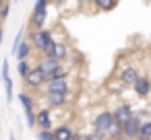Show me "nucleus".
I'll use <instances>...</instances> for the list:
<instances>
[{"label":"nucleus","mask_w":151,"mask_h":140,"mask_svg":"<svg viewBox=\"0 0 151 140\" xmlns=\"http://www.w3.org/2000/svg\"><path fill=\"white\" fill-rule=\"evenodd\" d=\"M50 0H37L33 4V11H31V17H29V27L31 31H37V29H44L46 25V19H48V9H50Z\"/></svg>","instance_id":"obj_1"},{"label":"nucleus","mask_w":151,"mask_h":140,"mask_svg":"<svg viewBox=\"0 0 151 140\" xmlns=\"http://www.w3.org/2000/svg\"><path fill=\"white\" fill-rule=\"evenodd\" d=\"M23 80H25V87H27V89H31V91H37V89L46 87V82H48L46 74H44L37 66H33V68L29 70V74H27Z\"/></svg>","instance_id":"obj_2"},{"label":"nucleus","mask_w":151,"mask_h":140,"mask_svg":"<svg viewBox=\"0 0 151 140\" xmlns=\"http://www.w3.org/2000/svg\"><path fill=\"white\" fill-rule=\"evenodd\" d=\"M141 124H143V113H134V115L122 126V136L128 138V140L141 136Z\"/></svg>","instance_id":"obj_3"},{"label":"nucleus","mask_w":151,"mask_h":140,"mask_svg":"<svg viewBox=\"0 0 151 140\" xmlns=\"http://www.w3.org/2000/svg\"><path fill=\"white\" fill-rule=\"evenodd\" d=\"M44 74H46V78H50L58 68H62L64 64L60 62V60H56V58H50V56H42L40 60H37V64H35Z\"/></svg>","instance_id":"obj_4"},{"label":"nucleus","mask_w":151,"mask_h":140,"mask_svg":"<svg viewBox=\"0 0 151 140\" xmlns=\"http://www.w3.org/2000/svg\"><path fill=\"white\" fill-rule=\"evenodd\" d=\"M19 101H21V105H23V109H25L27 126L33 128V126H35V115H37V111L33 109V97H31L29 93H21V95H19Z\"/></svg>","instance_id":"obj_5"},{"label":"nucleus","mask_w":151,"mask_h":140,"mask_svg":"<svg viewBox=\"0 0 151 140\" xmlns=\"http://www.w3.org/2000/svg\"><path fill=\"white\" fill-rule=\"evenodd\" d=\"M50 39H52V31H48V29H37V31H31L29 33V41H31V45L37 52H42Z\"/></svg>","instance_id":"obj_6"},{"label":"nucleus","mask_w":151,"mask_h":140,"mask_svg":"<svg viewBox=\"0 0 151 140\" xmlns=\"http://www.w3.org/2000/svg\"><path fill=\"white\" fill-rule=\"evenodd\" d=\"M112 115H114V122H118L120 126H124L134 115V109H132L130 103H120V105H116V109L112 111Z\"/></svg>","instance_id":"obj_7"},{"label":"nucleus","mask_w":151,"mask_h":140,"mask_svg":"<svg viewBox=\"0 0 151 140\" xmlns=\"http://www.w3.org/2000/svg\"><path fill=\"white\" fill-rule=\"evenodd\" d=\"M114 122V115H112V111H99L95 117H93V128L97 130V132H106L108 128H110V124Z\"/></svg>","instance_id":"obj_8"},{"label":"nucleus","mask_w":151,"mask_h":140,"mask_svg":"<svg viewBox=\"0 0 151 140\" xmlns=\"http://www.w3.org/2000/svg\"><path fill=\"white\" fill-rule=\"evenodd\" d=\"M139 76H141V74H139L137 66H126V68H122L120 74H118V78H120V82H122L124 87H132Z\"/></svg>","instance_id":"obj_9"},{"label":"nucleus","mask_w":151,"mask_h":140,"mask_svg":"<svg viewBox=\"0 0 151 140\" xmlns=\"http://www.w3.org/2000/svg\"><path fill=\"white\" fill-rule=\"evenodd\" d=\"M46 103L50 109L64 107L68 103V93H46Z\"/></svg>","instance_id":"obj_10"},{"label":"nucleus","mask_w":151,"mask_h":140,"mask_svg":"<svg viewBox=\"0 0 151 140\" xmlns=\"http://www.w3.org/2000/svg\"><path fill=\"white\" fill-rule=\"evenodd\" d=\"M132 89H134V93L139 97H149V93H151V78L149 76H139L134 80Z\"/></svg>","instance_id":"obj_11"},{"label":"nucleus","mask_w":151,"mask_h":140,"mask_svg":"<svg viewBox=\"0 0 151 140\" xmlns=\"http://www.w3.org/2000/svg\"><path fill=\"white\" fill-rule=\"evenodd\" d=\"M68 89L66 78H52L46 82V93H68Z\"/></svg>","instance_id":"obj_12"},{"label":"nucleus","mask_w":151,"mask_h":140,"mask_svg":"<svg viewBox=\"0 0 151 140\" xmlns=\"http://www.w3.org/2000/svg\"><path fill=\"white\" fill-rule=\"evenodd\" d=\"M35 126H37L40 130H52V113H50V109L37 111V115H35Z\"/></svg>","instance_id":"obj_13"},{"label":"nucleus","mask_w":151,"mask_h":140,"mask_svg":"<svg viewBox=\"0 0 151 140\" xmlns=\"http://www.w3.org/2000/svg\"><path fill=\"white\" fill-rule=\"evenodd\" d=\"M31 54H33V45H31V41L27 39H23V43L17 48V52H15V58H17V62L19 60H29L31 58Z\"/></svg>","instance_id":"obj_14"},{"label":"nucleus","mask_w":151,"mask_h":140,"mask_svg":"<svg viewBox=\"0 0 151 140\" xmlns=\"http://www.w3.org/2000/svg\"><path fill=\"white\" fill-rule=\"evenodd\" d=\"M52 132H54V140H75V130L70 126H58Z\"/></svg>","instance_id":"obj_15"},{"label":"nucleus","mask_w":151,"mask_h":140,"mask_svg":"<svg viewBox=\"0 0 151 140\" xmlns=\"http://www.w3.org/2000/svg\"><path fill=\"white\" fill-rule=\"evenodd\" d=\"M104 136H106L108 140H118V138L122 136V126H120L118 122H112V124H110V128L104 132Z\"/></svg>","instance_id":"obj_16"},{"label":"nucleus","mask_w":151,"mask_h":140,"mask_svg":"<svg viewBox=\"0 0 151 140\" xmlns=\"http://www.w3.org/2000/svg\"><path fill=\"white\" fill-rule=\"evenodd\" d=\"M91 2H93L95 11H104V13H108V11L116 9V4H118V0H91Z\"/></svg>","instance_id":"obj_17"},{"label":"nucleus","mask_w":151,"mask_h":140,"mask_svg":"<svg viewBox=\"0 0 151 140\" xmlns=\"http://www.w3.org/2000/svg\"><path fill=\"white\" fill-rule=\"evenodd\" d=\"M31 68H33V64H31L29 60H19V62H17V72H19L21 78H25V76L29 74Z\"/></svg>","instance_id":"obj_18"},{"label":"nucleus","mask_w":151,"mask_h":140,"mask_svg":"<svg viewBox=\"0 0 151 140\" xmlns=\"http://www.w3.org/2000/svg\"><path fill=\"white\" fill-rule=\"evenodd\" d=\"M68 48L64 45V43H56V52H54V58L56 60H60V62H64L66 58H68Z\"/></svg>","instance_id":"obj_19"},{"label":"nucleus","mask_w":151,"mask_h":140,"mask_svg":"<svg viewBox=\"0 0 151 140\" xmlns=\"http://www.w3.org/2000/svg\"><path fill=\"white\" fill-rule=\"evenodd\" d=\"M54 52H56V41H54V37H52L40 54H42V56H50V58H54Z\"/></svg>","instance_id":"obj_20"},{"label":"nucleus","mask_w":151,"mask_h":140,"mask_svg":"<svg viewBox=\"0 0 151 140\" xmlns=\"http://www.w3.org/2000/svg\"><path fill=\"white\" fill-rule=\"evenodd\" d=\"M2 82H4V89H6V101L11 103V101H13V80H11V76H9V78H4Z\"/></svg>","instance_id":"obj_21"},{"label":"nucleus","mask_w":151,"mask_h":140,"mask_svg":"<svg viewBox=\"0 0 151 140\" xmlns=\"http://www.w3.org/2000/svg\"><path fill=\"white\" fill-rule=\"evenodd\" d=\"M23 33H25V31L21 29V31L17 33V37H15V41H13V50H11V54H13V56H15V52H17V48H19L21 43H23Z\"/></svg>","instance_id":"obj_22"},{"label":"nucleus","mask_w":151,"mask_h":140,"mask_svg":"<svg viewBox=\"0 0 151 140\" xmlns=\"http://www.w3.org/2000/svg\"><path fill=\"white\" fill-rule=\"evenodd\" d=\"M37 140H54V132L52 130H40L37 132Z\"/></svg>","instance_id":"obj_23"},{"label":"nucleus","mask_w":151,"mask_h":140,"mask_svg":"<svg viewBox=\"0 0 151 140\" xmlns=\"http://www.w3.org/2000/svg\"><path fill=\"white\" fill-rule=\"evenodd\" d=\"M141 136H145V138H151V119L141 124Z\"/></svg>","instance_id":"obj_24"},{"label":"nucleus","mask_w":151,"mask_h":140,"mask_svg":"<svg viewBox=\"0 0 151 140\" xmlns=\"http://www.w3.org/2000/svg\"><path fill=\"white\" fill-rule=\"evenodd\" d=\"M9 13H11V4H9V0H6V4H4V9H2V13H0V19H9Z\"/></svg>","instance_id":"obj_25"},{"label":"nucleus","mask_w":151,"mask_h":140,"mask_svg":"<svg viewBox=\"0 0 151 140\" xmlns=\"http://www.w3.org/2000/svg\"><path fill=\"white\" fill-rule=\"evenodd\" d=\"M0 76H2V80H4V78H9V76H11V74H9V62H6V60H4V62H2V74H0Z\"/></svg>","instance_id":"obj_26"},{"label":"nucleus","mask_w":151,"mask_h":140,"mask_svg":"<svg viewBox=\"0 0 151 140\" xmlns=\"http://www.w3.org/2000/svg\"><path fill=\"white\" fill-rule=\"evenodd\" d=\"M50 2H52V4H64L66 0H50Z\"/></svg>","instance_id":"obj_27"},{"label":"nucleus","mask_w":151,"mask_h":140,"mask_svg":"<svg viewBox=\"0 0 151 140\" xmlns=\"http://www.w3.org/2000/svg\"><path fill=\"white\" fill-rule=\"evenodd\" d=\"M2 39H4V31H2V27H0V45H2Z\"/></svg>","instance_id":"obj_28"},{"label":"nucleus","mask_w":151,"mask_h":140,"mask_svg":"<svg viewBox=\"0 0 151 140\" xmlns=\"http://www.w3.org/2000/svg\"><path fill=\"white\" fill-rule=\"evenodd\" d=\"M4 4H6V0H0V13H2V9H4Z\"/></svg>","instance_id":"obj_29"},{"label":"nucleus","mask_w":151,"mask_h":140,"mask_svg":"<svg viewBox=\"0 0 151 140\" xmlns=\"http://www.w3.org/2000/svg\"><path fill=\"white\" fill-rule=\"evenodd\" d=\"M132 140H151V138H145V136H137V138H132Z\"/></svg>","instance_id":"obj_30"},{"label":"nucleus","mask_w":151,"mask_h":140,"mask_svg":"<svg viewBox=\"0 0 151 140\" xmlns=\"http://www.w3.org/2000/svg\"><path fill=\"white\" fill-rule=\"evenodd\" d=\"M79 2H81V4H89V2H91V0H79Z\"/></svg>","instance_id":"obj_31"},{"label":"nucleus","mask_w":151,"mask_h":140,"mask_svg":"<svg viewBox=\"0 0 151 140\" xmlns=\"http://www.w3.org/2000/svg\"><path fill=\"white\" fill-rule=\"evenodd\" d=\"M11 140H17V138H15V136H11Z\"/></svg>","instance_id":"obj_32"},{"label":"nucleus","mask_w":151,"mask_h":140,"mask_svg":"<svg viewBox=\"0 0 151 140\" xmlns=\"http://www.w3.org/2000/svg\"><path fill=\"white\" fill-rule=\"evenodd\" d=\"M0 27H2V19H0Z\"/></svg>","instance_id":"obj_33"}]
</instances>
